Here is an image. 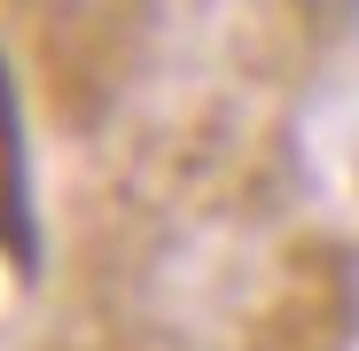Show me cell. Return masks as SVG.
<instances>
[{
    "instance_id": "2",
    "label": "cell",
    "mask_w": 359,
    "mask_h": 351,
    "mask_svg": "<svg viewBox=\"0 0 359 351\" xmlns=\"http://www.w3.org/2000/svg\"><path fill=\"white\" fill-rule=\"evenodd\" d=\"M297 8V24H305L313 39H344V32H359V0H289Z\"/></svg>"
},
{
    "instance_id": "1",
    "label": "cell",
    "mask_w": 359,
    "mask_h": 351,
    "mask_svg": "<svg viewBox=\"0 0 359 351\" xmlns=\"http://www.w3.org/2000/svg\"><path fill=\"white\" fill-rule=\"evenodd\" d=\"M0 8H8L16 39L32 47L55 109L71 125H94L141 63L156 0H0Z\"/></svg>"
}]
</instances>
